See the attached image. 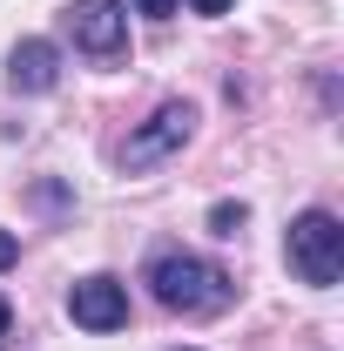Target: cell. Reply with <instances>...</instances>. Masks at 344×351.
I'll use <instances>...</instances> for the list:
<instances>
[{"label": "cell", "instance_id": "277c9868", "mask_svg": "<svg viewBox=\"0 0 344 351\" xmlns=\"http://www.w3.org/2000/svg\"><path fill=\"white\" fill-rule=\"evenodd\" d=\"M68 27H75V47L95 54V61H115L129 47V14L122 0H75L68 7Z\"/></svg>", "mask_w": 344, "mask_h": 351}, {"label": "cell", "instance_id": "7a4b0ae2", "mask_svg": "<svg viewBox=\"0 0 344 351\" xmlns=\"http://www.w3.org/2000/svg\"><path fill=\"white\" fill-rule=\"evenodd\" d=\"M291 270H297L304 284H317V291H331L344 277V223L331 217V210H304L297 223H291Z\"/></svg>", "mask_w": 344, "mask_h": 351}, {"label": "cell", "instance_id": "52a82bcc", "mask_svg": "<svg viewBox=\"0 0 344 351\" xmlns=\"http://www.w3.org/2000/svg\"><path fill=\"white\" fill-rule=\"evenodd\" d=\"M243 217H250L243 203H216V210H210V230H216V237H236V230H243Z\"/></svg>", "mask_w": 344, "mask_h": 351}, {"label": "cell", "instance_id": "3957f363", "mask_svg": "<svg viewBox=\"0 0 344 351\" xmlns=\"http://www.w3.org/2000/svg\"><path fill=\"white\" fill-rule=\"evenodd\" d=\"M189 135H196V108H189V101H162V108H156V115H149V122L129 135L122 162H129V169H149V162L175 156V149H182Z\"/></svg>", "mask_w": 344, "mask_h": 351}, {"label": "cell", "instance_id": "ba28073f", "mask_svg": "<svg viewBox=\"0 0 344 351\" xmlns=\"http://www.w3.org/2000/svg\"><path fill=\"white\" fill-rule=\"evenodd\" d=\"M135 7H142L149 21H169V14H175V7H182V0H135Z\"/></svg>", "mask_w": 344, "mask_h": 351}, {"label": "cell", "instance_id": "6da1fadb", "mask_svg": "<svg viewBox=\"0 0 344 351\" xmlns=\"http://www.w3.org/2000/svg\"><path fill=\"white\" fill-rule=\"evenodd\" d=\"M149 291H156L162 311H182V317H210L236 298L230 270H216L210 257H189V250H162L149 263Z\"/></svg>", "mask_w": 344, "mask_h": 351}, {"label": "cell", "instance_id": "9c48e42d", "mask_svg": "<svg viewBox=\"0 0 344 351\" xmlns=\"http://www.w3.org/2000/svg\"><path fill=\"white\" fill-rule=\"evenodd\" d=\"M14 257H21V237H14V230H0V270H7Z\"/></svg>", "mask_w": 344, "mask_h": 351}, {"label": "cell", "instance_id": "30bf717a", "mask_svg": "<svg viewBox=\"0 0 344 351\" xmlns=\"http://www.w3.org/2000/svg\"><path fill=\"white\" fill-rule=\"evenodd\" d=\"M189 7H196V14H230L236 0H189Z\"/></svg>", "mask_w": 344, "mask_h": 351}, {"label": "cell", "instance_id": "8992f818", "mask_svg": "<svg viewBox=\"0 0 344 351\" xmlns=\"http://www.w3.org/2000/svg\"><path fill=\"white\" fill-rule=\"evenodd\" d=\"M7 82L21 88V95H47V88L61 82V54H54V41H21L14 54H7Z\"/></svg>", "mask_w": 344, "mask_h": 351}, {"label": "cell", "instance_id": "5b68a950", "mask_svg": "<svg viewBox=\"0 0 344 351\" xmlns=\"http://www.w3.org/2000/svg\"><path fill=\"white\" fill-rule=\"evenodd\" d=\"M68 317H75L82 331H122V324H129V291L95 270V277H82V284L68 291Z\"/></svg>", "mask_w": 344, "mask_h": 351}, {"label": "cell", "instance_id": "8fae6325", "mask_svg": "<svg viewBox=\"0 0 344 351\" xmlns=\"http://www.w3.org/2000/svg\"><path fill=\"white\" fill-rule=\"evenodd\" d=\"M7 324H14V304H7V298H0V338H7Z\"/></svg>", "mask_w": 344, "mask_h": 351}]
</instances>
